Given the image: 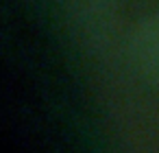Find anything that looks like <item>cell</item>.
<instances>
[{
  "mask_svg": "<svg viewBox=\"0 0 159 153\" xmlns=\"http://www.w3.org/2000/svg\"><path fill=\"white\" fill-rule=\"evenodd\" d=\"M129 64L146 85L159 90V11L139 20L131 31Z\"/></svg>",
  "mask_w": 159,
  "mask_h": 153,
  "instance_id": "6da1fadb",
  "label": "cell"
}]
</instances>
